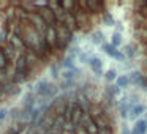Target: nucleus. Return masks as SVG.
I'll list each match as a JSON object with an SVG mask.
<instances>
[{"label": "nucleus", "instance_id": "obj_1", "mask_svg": "<svg viewBox=\"0 0 147 134\" xmlns=\"http://www.w3.org/2000/svg\"><path fill=\"white\" fill-rule=\"evenodd\" d=\"M57 87L54 85V84H51L49 80L43 79L40 80L38 84L35 85V93L36 96H40L41 99H46V101H52V99L57 96Z\"/></svg>", "mask_w": 147, "mask_h": 134}, {"label": "nucleus", "instance_id": "obj_2", "mask_svg": "<svg viewBox=\"0 0 147 134\" xmlns=\"http://www.w3.org/2000/svg\"><path fill=\"white\" fill-rule=\"evenodd\" d=\"M60 79H62V88H63V90H71L74 85H76L78 71L63 70V71L60 73Z\"/></svg>", "mask_w": 147, "mask_h": 134}, {"label": "nucleus", "instance_id": "obj_3", "mask_svg": "<svg viewBox=\"0 0 147 134\" xmlns=\"http://www.w3.org/2000/svg\"><path fill=\"white\" fill-rule=\"evenodd\" d=\"M101 49H103V52H105L106 55H109L111 58H114V60H117V62H125V58H127L123 52L119 51L117 48H114L111 43H105V44L101 46Z\"/></svg>", "mask_w": 147, "mask_h": 134}, {"label": "nucleus", "instance_id": "obj_4", "mask_svg": "<svg viewBox=\"0 0 147 134\" xmlns=\"http://www.w3.org/2000/svg\"><path fill=\"white\" fill-rule=\"evenodd\" d=\"M38 14L43 17V21H45L46 24H48L49 27H57V17H55V13L51 10L49 7L46 8H41V10H38Z\"/></svg>", "mask_w": 147, "mask_h": 134}, {"label": "nucleus", "instance_id": "obj_5", "mask_svg": "<svg viewBox=\"0 0 147 134\" xmlns=\"http://www.w3.org/2000/svg\"><path fill=\"white\" fill-rule=\"evenodd\" d=\"M117 107H119V112H120V117L128 118V112H130V107H131L130 98H128V96H122L117 101Z\"/></svg>", "mask_w": 147, "mask_h": 134}, {"label": "nucleus", "instance_id": "obj_6", "mask_svg": "<svg viewBox=\"0 0 147 134\" xmlns=\"http://www.w3.org/2000/svg\"><path fill=\"white\" fill-rule=\"evenodd\" d=\"M89 66H90V70H92V73L95 74V76H103V62H101V58H98L96 55H93L92 58H90V62H89Z\"/></svg>", "mask_w": 147, "mask_h": 134}, {"label": "nucleus", "instance_id": "obj_7", "mask_svg": "<svg viewBox=\"0 0 147 134\" xmlns=\"http://www.w3.org/2000/svg\"><path fill=\"white\" fill-rule=\"evenodd\" d=\"M144 112H146V106H144L142 103H138V104L131 106L130 112H128V118H130V120H138Z\"/></svg>", "mask_w": 147, "mask_h": 134}, {"label": "nucleus", "instance_id": "obj_8", "mask_svg": "<svg viewBox=\"0 0 147 134\" xmlns=\"http://www.w3.org/2000/svg\"><path fill=\"white\" fill-rule=\"evenodd\" d=\"M128 77H130V84L134 85V87H141V84L146 80V76H144L142 73H139V71H133V73H130Z\"/></svg>", "mask_w": 147, "mask_h": 134}, {"label": "nucleus", "instance_id": "obj_9", "mask_svg": "<svg viewBox=\"0 0 147 134\" xmlns=\"http://www.w3.org/2000/svg\"><path fill=\"white\" fill-rule=\"evenodd\" d=\"M76 101H78V104H79V109L81 111L84 112V114H87V112H89V109H90V101L89 99H87V96L84 95H78L76 96Z\"/></svg>", "mask_w": 147, "mask_h": 134}, {"label": "nucleus", "instance_id": "obj_10", "mask_svg": "<svg viewBox=\"0 0 147 134\" xmlns=\"http://www.w3.org/2000/svg\"><path fill=\"white\" fill-rule=\"evenodd\" d=\"M90 41H92L93 46H103V44H105V35H103L101 30H95V32L92 33Z\"/></svg>", "mask_w": 147, "mask_h": 134}, {"label": "nucleus", "instance_id": "obj_11", "mask_svg": "<svg viewBox=\"0 0 147 134\" xmlns=\"http://www.w3.org/2000/svg\"><path fill=\"white\" fill-rule=\"evenodd\" d=\"M115 85H117L119 88H127L128 85H131L128 74H120V76L117 77V80H115Z\"/></svg>", "mask_w": 147, "mask_h": 134}, {"label": "nucleus", "instance_id": "obj_12", "mask_svg": "<svg viewBox=\"0 0 147 134\" xmlns=\"http://www.w3.org/2000/svg\"><path fill=\"white\" fill-rule=\"evenodd\" d=\"M122 52H123L125 57H128V58H134V57H136V48H134V46H131V44L125 46Z\"/></svg>", "mask_w": 147, "mask_h": 134}, {"label": "nucleus", "instance_id": "obj_13", "mask_svg": "<svg viewBox=\"0 0 147 134\" xmlns=\"http://www.w3.org/2000/svg\"><path fill=\"white\" fill-rule=\"evenodd\" d=\"M117 77H119V74H117V71H115V70H108L105 73L106 82H114V80H117Z\"/></svg>", "mask_w": 147, "mask_h": 134}, {"label": "nucleus", "instance_id": "obj_14", "mask_svg": "<svg viewBox=\"0 0 147 134\" xmlns=\"http://www.w3.org/2000/svg\"><path fill=\"white\" fill-rule=\"evenodd\" d=\"M111 44L114 46V48H117V49H119V46L122 44V33H120V32H114V33H112Z\"/></svg>", "mask_w": 147, "mask_h": 134}, {"label": "nucleus", "instance_id": "obj_15", "mask_svg": "<svg viewBox=\"0 0 147 134\" xmlns=\"http://www.w3.org/2000/svg\"><path fill=\"white\" fill-rule=\"evenodd\" d=\"M7 62H8V57L3 54V51L0 49V71L7 70Z\"/></svg>", "mask_w": 147, "mask_h": 134}, {"label": "nucleus", "instance_id": "obj_16", "mask_svg": "<svg viewBox=\"0 0 147 134\" xmlns=\"http://www.w3.org/2000/svg\"><path fill=\"white\" fill-rule=\"evenodd\" d=\"M103 19H105V24H106L108 27H112V25L115 24V21H114V17H112V14H111V13H108V11L105 13Z\"/></svg>", "mask_w": 147, "mask_h": 134}, {"label": "nucleus", "instance_id": "obj_17", "mask_svg": "<svg viewBox=\"0 0 147 134\" xmlns=\"http://www.w3.org/2000/svg\"><path fill=\"white\" fill-rule=\"evenodd\" d=\"M7 115H8V109H0V121L5 120Z\"/></svg>", "mask_w": 147, "mask_h": 134}, {"label": "nucleus", "instance_id": "obj_18", "mask_svg": "<svg viewBox=\"0 0 147 134\" xmlns=\"http://www.w3.org/2000/svg\"><path fill=\"white\" fill-rule=\"evenodd\" d=\"M98 134H111L109 133L108 129H106V128H100V131H98Z\"/></svg>", "mask_w": 147, "mask_h": 134}, {"label": "nucleus", "instance_id": "obj_19", "mask_svg": "<svg viewBox=\"0 0 147 134\" xmlns=\"http://www.w3.org/2000/svg\"><path fill=\"white\" fill-rule=\"evenodd\" d=\"M122 134H131V133L128 131V128H123V129H122Z\"/></svg>", "mask_w": 147, "mask_h": 134}]
</instances>
